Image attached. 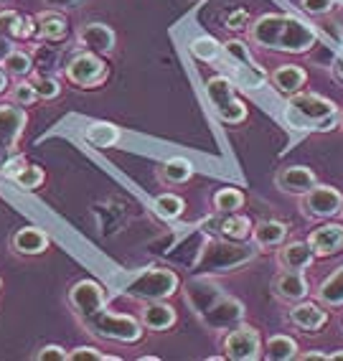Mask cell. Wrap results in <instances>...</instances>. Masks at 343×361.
Instances as JSON below:
<instances>
[{"instance_id": "cell-1", "label": "cell", "mask_w": 343, "mask_h": 361, "mask_svg": "<svg viewBox=\"0 0 343 361\" xmlns=\"http://www.w3.org/2000/svg\"><path fill=\"white\" fill-rule=\"evenodd\" d=\"M69 305H72L77 321L85 326V331H89L97 338H104V341L137 343L145 334L143 321L107 310L102 285L94 280H79L69 290Z\"/></svg>"}, {"instance_id": "cell-2", "label": "cell", "mask_w": 343, "mask_h": 361, "mask_svg": "<svg viewBox=\"0 0 343 361\" xmlns=\"http://www.w3.org/2000/svg\"><path fill=\"white\" fill-rule=\"evenodd\" d=\"M183 293L186 303L208 331H232L244 321V305L208 275L188 280Z\"/></svg>"}, {"instance_id": "cell-3", "label": "cell", "mask_w": 343, "mask_h": 361, "mask_svg": "<svg viewBox=\"0 0 343 361\" xmlns=\"http://www.w3.org/2000/svg\"><path fill=\"white\" fill-rule=\"evenodd\" d=\"M249 39L262 49L285 54H305L318 44V31L305 20L285 13L259 16L249 28Z\"/></svg>"}, {"instance_id": "cell-4", "label": "cell", "mask_w": 343, "mask_h": 361, "mask_svg": "<svg viewBox=\"0 0 343 361\" xmlns=\"http://www.w3.org/2000/svg\"><path fill=\"white\" fill-rule=\"evenodd\" d=\"M285 123L292 130L323 133L341 123V112H338L336 102H330L328 97H320L316 92H298V94L287 97Z\"/></svg>"}, {"instance_id": "cell-5", "label": "cell", "mask_w": 343, "mask_h": 361, "mask_svg": "<svg viewBox=\"0 0 343 361\" xmlns=\"http://www.w3.org/2000/svg\"><path fill=\"white\" fill-rule=\"evenodd\" d=\"M259 247L247 245V239H208L201 247L199 259H196V272L201 275H216V272H234L254 262Z\"/></svg>"}, {"instance_id": "cell-6", "label": "cell", "mask_w": 343, "mask_h": 361, "mask_svg": "<svg viewBox=\"0 0 343 361\" xmlns=\"http://www.w3.org/2000/svg\"><path fill=\"white\" fill-rule=\"evenodd\" d=\"M181 280L168 267H150V270L137 272L123 288V293L140 303H153V300H168L178 293Z\"/></svg>"}, {"instance_id": "cell-7", "label": "cell", "mask_w": 343, "mask_h": 361, "mask_svg": "<svg viewBox=\"0 0 343 361\" xmlns=\"http://www.w3.org/2000/svg\"><path fill=\"white\" fill-rule=\"evenodd\" d=\"M206 94H208V102L214 104L219 120H224L229 125H239L247 120V104L237 97L232 79L211 77L206 82Z\"/></svg>"}, {"instance_id": "cell-8", "label": "cell", "mask_w": 343, "mask_h": 361, "mask_svg": "<svg viewBox=\"0 0 343 361\" xmlns=\"http://www.w3.org/2000/svg\"><path fill=\"white\" fill-rule=\"evenodd\" d=\"M28 125V115L18 104H0V171L15 155L20 135Z\"/></svg>"}, {"instance_id": "cell-9", "label": "cell", "mask_w": 343, "mask_h": 361, "mask_svg": "<svg viewBox=\"0 0 343 361\" xmlns=\"http://www.w3.org/2000/svg\"><path fill=\"white\" fill-rule=\"evenodd\" d=\"M265 348H262V336L252 326L239 323L237 329L227 331L224 336V356L234 361H257L262 359Z\"/></svg>"}, {"instance_id": "cell-10", "label": "cell", "mask_w": 343, "mask_h": 361, "mask_svg": "<svg viewBox=\"0 0 343 361\" xmlns=\"http://www.w3.org/2000/svg\"><path fill=\"white\" fill-rule=\"evenodd\" d=\"M66 79L77 87H99V84L107 79L110 69L104 64L102 54H94V51H82L66 64L64 69Z\"/></svg>"}, {"instance_id": "cell-11", "label": "cell", "mask_w": 343, "mask_h": 361, "mask_svg": "<svg viewBox=\"0 0 343 361\" xmlns=\"http://www.w3.org/2000/svg\"><path fill=\"white\" fill-rule=\"evenodd\" d=\"M303 214L311 219H330L336 214H343V194L333 186H320L311 188L303 196Z\"/></svg>"}, {"instance_id": "cell-12", "label": "cell", "mask_w": 343, "mask_h": 361, "mask_svg": "<svg viewBox=\"0 0 343 361\" xmlns=\"http://www.w3.org/2000/svg\"><path fill=\"white\" fill-rule=\"evenodd\" d=\"M287 318L303 334H318L328 323V310L323 303H316V300H300V303H292Z\"/></svg>"}, {"instance_id": "cell-13", "label": "cell", "mask_w": 343, "mask_h": 361, "mask_svg": "<svg viewBox=\"0 0 343 361\" xmlns=\"http://www.w3.org/2000/svg\"><path fill=\"white\" fill-rule=\"evenodd\" d=\"M275 183L282 194L290 196H305L311 188L318 186V178L308 166H285L275 176Z\"/></svg>"}, {"instance_id": "cell-14", "label": "cell", "mask_w": 343, "mask_h": 361, "mask_svg": "<svg viewBox=\"0 0 343 361\" xmlns=\"http://www.w3.org/2000/svg\"><path fill=\"white\" fill-rule=\"evenodd\" d=\"M308 280H305L303 270H282L272 283V293L275 298H280L282 303H300L308 298Z\"/></svg>"}, {"instance_id": "cell-15", "label": "cell", "mask_w": 343, "mask_h": 361, "mask_svg": "<svg viewBox=\"0 0 343 361\" xmlns=\"http://www.w3.org/2000/svg\"><path fill=\"white\" fill-rule=\"evenodd\" d=\"M308 245L313 247L318 257H333V255L343 252V224L328 221V224L316 226L308 237Z\"/></svg>"}, {"instance_id": "cell-16", "label": "cell", "mask_w": 343, "mask_h": 361, "mask_svg": "<svg viewBox=\"0 0 343 361\" xmlns=\"http://www.w3.org/2000/svg\"><path fill=\"white\" fill-rule=\"evenodd\" d=\"M77 41L82 49L94 54H112L115 51V31H112L107 23H87V26L79 28Z\"/></svg>"}, {"instance_id": "cell-17", "label": "cell", "mask_w": 343, "mask_h": 361, "mask_svg": "<svg viewBox=\"0 0 343 361\" xmlns=\"http://www.w3.org/2000/svg\"><path fill=\"white\" fill-rule=\"evenodd\" d=\"M140 321L148 331H168L175 326L178 316H175V308L168 305L166 300H153V303L143 305V313H140Z\"/></svg>"}, {"instance_id": "cell-18", "label": "cell", "mask_w": 343, "mask_h": 361, "mask_svg": "<svg viewBox=\"0 0 343 361\" xmlns=\"http://www.w3.org/2000/svg\"><path fill=\"white\" fill-rule=\"evenodd\" d=\"M11 245L23 257H36V255L49 250V237H46V232L39 229V226H23V229H18L13 234Z\"/></svg>"}, {"instance_id": "cell-19", "label": "cell", "mask_w": 343, "mask_h": 361, "mask_svg": "<svg viewBox=\"0 0 343 361\" xmlns=\"http://www.w3.org/2000/svg\"><path fill=\"white\" fill-rule=\"evenodd\" d=\"M313 259H316V252L308 242H287L277 252V262L282 270H305L313 264Z\"/></svg>"}, {"instance_id": "cell-20", "label": "cell", "mask_w": 343, "mask_h": 361, "mask_svg": "<svg viewBox=\"0 0 343 361\" xmlns=\"http://www.w3.org/2000/svg\"><path fill=\"white\" fill-rule=\"evenodd\" d=\"M272 87L280 92V94H298L300 90L305 87L308 82V74H305L303 66H295V64H285V66H277V69L272 71Z\"/></svg>"}, {"instance_id": "cell-21", "label": "cell", "mask_w": 343, "mask_h": 361, "mask_svg": "<svg viewBox=\"0 0 343 361\" xmlns=\"http://www.w3.org/2000/svg\"><path fill=\"white\" fill-rule=\"evenodd\" d=\"M287 237V224L277 219H262L252 226V242L259 250H272L280 247Z\"/></svg>"}, {"instance_id": "cell-22", "label": "cell", "mask_w": 343, "mask_h": 361, "mask_svg": "<svg viewBox=\"0 0 343 361\" xmlns=\"http://www.w3.org/2000/svg\"><path fill=\"white\" fill-rule=\"evenodd\" d=\"M0 33L11 39H31L36 33V18L20 16L18 11H0Z\"/></svg>"}, {"instance_id": "cell-23", "label": "cell", "mask_w": 343, "mask_h": 361, "mask_svg": "<svg viewBox=\"0 0 343 361\" xmlns=\"http://www.w3.org/2000/svg\"><path fill=\"white\" fill-rule=\"evenodd\" d=\"M36 33L44 41H61L69 33V20L58 11H44L36 16Z\"/></svg>"}, {"instance_id": "cell-24", "label": "cell", "mask_w": 343, "mask_h": 361, "mask_svg": "<svg viewBox=\"0 0 343 361\" xmlns=\"http://www.w3.org/2000/svg\"><path fill=\"white\" fill-rule=\"evenodd\" d=\"M316 298L325 308H343V264L318 285Z\"/></svg>"}, {"instance_id": "cell-25", "label": "cell", "mask_w": 343, "mask_h": 361, "mask_svg": "<svg viewBox=\"0 0 343 361\" xmlns=\"http://www.w3.org/2000/svg\"><path fill=\"white\" fill-rule=\"evenodd\" d=\"M298 341L290 338L285 334H277V336H270V341L265 343V359L270 361H290V359H298Z\"/></svg>"}, {"instance_id": "cell-26", "label": "cell", "mask_w": 343, "mask_h": 361, "mask_svg": "<svg viewBox=\"0 0 343 361\" xmlns=\"http://www.w3.org/2000/svg\"><path fill=\"white\" fill-rule=\"evenodd\" d=\"M252 221L242 216V214L232 212V214H224L216 224L219 229V237H227V239H249L252 237Z\"/></svg>"}, {"instance_id": "cell-27", "label": "cell", "mask_w": 343, "mask_h": 361, "mask_svg": "<svg viewBox=\"0 0 343 361\" xmlns=\"http://www.w3.org/2000/svg\"><path fill=\"white\" fill-rule=\"evenodd\" d=\"M191 176H194V166H191V161H186V158H168V161L161 166V178L166 180V183H173V186L191 180Z\"/></svg>"}, {"instance_id": "cell-28", "label": "cell", "mask_w": 343, "mask_h": 361, "mask_svg": "<svg viewBox=\"0 0 343 361\" xmlns=\"http://www.w3.org/2000/svg\"><path fill=\"white\" fill-rule=\"evenodd\" d=\"M120 140V130L110 123H94L87 128V142H92L94 148H110Z\"/></svg>"}, {"instance_id": "cell-29", "label": "cell", "mask_w": 343, "mask_h": 361, "mask_svg": "<svg viewBox=\"0 0 343 361\" xmlns=\"http://www.w3.org/2000/svg\"><path fill=\"white\" fill-rule=\"evenodd\" d=\"M0 66L6 69L8 77H20V79H23V77H28V74H31L33 56H28L26 51H18V49H15V51H11L6 59H3V61H0Z\"/></svg>"}, {"instance_id": "cell-30", "label": "cell", "mask_w": 343, "mask_h": 361, "mask_svg": "<svg viewBox=\"0 0 343 361\" xmlns=\"http://www.w3.org/2000/svg\"><path fill=\"white\" fill-rule=\"evenodd\" d=\"M244 207V194H242L239 188L227 186V188H219L214 194V209L221 214H232V212H239Z\"/></svg>"}, {"instance_id": "cell-31", "label": "cell", "mask_w": 343, "mask_h": 361, "mask_svg": "<svg viewBox=\"0 0 343 361\" xmlns=\"http://www.w3.org/2000/svg\"><path fill=\"white\" fill-rule=\"evenodd\" d=\"M44 168L41 166H33V163H26V166L20 168L18 173L13 176V180L18 183L20 188H26V191H36V188L44 186Z\"/></svg>"}, {"instance_id": "cell-32", "label": "cell", "mask_w": 343, "mask_h": 361, "mask_svg": "<svg viewBox=\"0 0 343 361\" xmlns=\"http://www.w3.org/2000/svg\"><path fill=\"white\" fill-rule=\"evenodd\" d=\"M153 207H156V212L161 214L163 219H178L183 214V209H186V201L175 194H161Z\"/></svg>"}, {"instance_id": "cell-33", "label": "cell", "mask_w": 343, "mask_h": 361, "mask_svg": "<svg viewBox=\"0 0 343 361\" xmlns=\"http://www.w3.org/2000/svg\"><path fill=\"white\" fill-rule=\"evenodd\" d=\"M224 51H227V59L234 66H254V56L249 51V46L242 39H229L224 44Z\"/></svg>"}, {"instance_id": "cell-34", "label": "cell", "mask_w": 343, "mask_h": 361, "mask_svg": "<svg viewBox=\"0 0 343 361\" xmlns=\"http://www.w3.org/2000/svg\"><path fill=\"white\" fill-rule=\"evenodd\" d=\"M221 46L216 39H211V36H201V39H194L191 41V54H194L199 61H214L216 56H219Z\"/></svg>"}, {"instance_id": "cell-35", "label": "cell", "mask_w": 343, "mask_h": 361, "mask_svg": "<svg viewBox=\"0 0 343 361\" xmlns=\"http://www.w3.org/2000/svg\"><path fill=\"white\" fill-rule=\"evenodd\" d=\"M11 102L18 104V107H28V104L39 102V92H36L33 82L20 79L18 84H13V90H11Z\"/></svg>"}, {"instance_id": "cell-36", "label": "cell", "mask_w": 343, "mask_h": 361, "mask_svg": "<svg viewBox=\"0 0 343 361\" xmlns=\"http://www.w3.org/2000/svg\"><path fill=\"white\" fill-rule=\"evenodd\" d=\"M33 87L39 92V99H56L58 94H61V84H58L56 79L46 77V74L33 79Z\"/></svg>"}, {"instance_id": "cell-37", "label": "cell", "mask_w": 343, "mask_h": 361, "mask_svg": "<svg viewBox=\"0 0 343 361\" xmlns=\"http://www.w3.org/2000/svg\"><path fill=\"white\" fill-rule=\"evenodd\" d=\"M69 361H117V356L102 354L94 346H77L74 351H69Z\"/></svg>"}, {"instance_id": "cell-38", "label": "cell", "mask_w": 343, "mask_h": 361, "mask_svg": "<svg viewBox=\"0 0 343 361\" xmlns=\"http://www.w3.org/2000/svg\"><path fill=\"white\" fill-rule=\"evenodd\" d=\"M303 8L311 16H328L336 8V0H303Z\"/></svg>"}, {"instance_id": "cell-39", "label": "cell", "mask_w": 343, "mask_h": 361, "mask_svg": "<svg viewBox=\"0 0 343 361\" xmlns=\"http://www.w3.org/2000/svg\"><path fill=\"white\" fill-rule=\"evenodd\" d=\"M36 359L39 361H69V354H66V348L56 346V343H49V346H44L36 354Z\"/></svg>"}, {"instance_id": "cell-40", "label": "cell", "mask_w": 343, "mask_h": 361, "mask_svg": "<svg viewBox=\"0 0 343 361\" xmlns=\"http://www.w3.org/2000/svg\"><path fill=\"white\" fill-rule=\"evenodd\" d=\"M247 23H249V16H247V11H234V13L227 16V23H224V26L232 28V31H242Z\"/></svg>"}, {"instance_id": "cell-41", "label": "cell", "mask_w": 343, "mask_h": 361, "mask_svg": "<svg viewBox=\"0 0 343 361\" xmlns=\"http://www.w3.org/2000/svg\"><path fill=\"white\" fill-rule=\"evenodd\" d=\"M44 3L54 11H61V8H79L85 0H44Z\"/></svg>"}, {"instance_id": "cell-42", "label": "cell", "mask_w": 343, "mask_h": 361, "mask_svg": "<svg viewBox=\"0 0 343 361\" xmlns=\"http://www.w3.org/2000/svg\"><path fill=\"white\" fill-rule=\"evenodd\" d=\"M11 51H15V44L11 36H6V33H0V61L8 56Z\"/></svg>"}, {"instance_id": "cell-43", "label": "cell", "mask_w": 343, "mask_h": 361, "mask_svg": "<svg viewBox=\"0 0 343 361\" xmlns=\"http://www.w3.org/2000/svg\"><path fill=\"white\" fill-rule=\"evenodd\" d=\"M300 361H330V354H320V351H305L298 354Z\"/></svg>"}, {"instance_id": "cell-44", "label": "cell", "mask_w": 343, "mask_h": 361, "mask_svg": "<svg viewBox=\"0 0 343 361\" xmlns=\"http://www.w3.org/2000/svg\"><path fill=\"white\" fill-rule=\"evenodd\" d=\"M333 74H336L338 82H343V54L333 61Z\"/></svg>"}, {"instance_id": "cell-45", "label": "cell", "mask_w": 343, "mask_h": 361, "mask_svg": "<svg viewBox=\"0 0 343 361\" xmlns=\"http://www.w3.org/2000/svg\"><path fill=\"white\" fill-rule=\"evenodd\" d=\"M8 90V74H6V69L0 66V94Z\"/></svg>"}, {"instance_id": "cell-46", "label": "cell", "mask_w": 343, "mask_h": 361, "mask_svg": "<svg viewBox=\"0 0 343 361\" xmlns=\"http://www.w3.org/2000/svg\"><path fill=\"white\" fill-rule=\"evenodd\" d=\"M330 361H343V351H333V354H330Z\"/></svg>"}, {"instance_id": "cell-47", "label": "cell", "mask_w": 343, "mask_h": 361, "mask_svg": "<svg viewBox=\"0 0 343 361\" xmlns=\"http://www.w3.org/2000/svg\"><path fill=\"white\" fill-rule=\"evenodd\" d=\"M338 125H341V128H343V112H341V123H338Z\"/></svg>"}, {"instance_id": "cell-48", "label": "cell", "mask_w": 343, "mask_h": 361, "mask_svg": "<svg viewBox=\"0 0 343 361\" xmlns=\"http://www.w3.org/2000/svg\"><path fill=\"white\" fill-rule=\"evenodd\" d=\"M0 3H3V0H0Z\"/></svg>"}]
</instances>
